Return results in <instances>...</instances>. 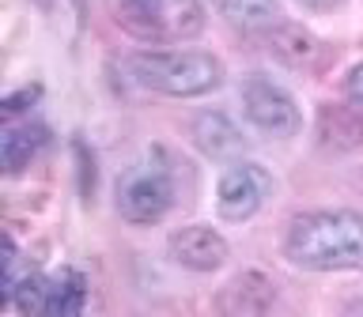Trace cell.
Returning <instances> with one entry per match:
<instances>
[{
  "label": "cell",
  "mask_w": 363,
  "mask_h": 317,
  "mask_svg": "<svg viewBox=\"0 0 363 317\" xmlns=\"http://www.w3.org/2000/svg\"><path fill=\"white\" fill-rule=\"evenodd\" d=\"M284 253L291 265L311 272L363 268V212L325 208L295 215L284 238Z\"/></svg>",
  "instance_id": "cell-1"
},
{
  "label": "cell",
  "mask_w": 363,
  "mask_h": 317,
  "mask_svg": "<svg viewBox=\"0 0 363 317\" xmlns=\"http://www.w3.org/2000/svg\"><path fill=\"white\" fill-rule=\"evenodd\" d=\"M125 68L140 87L170 98H197L223 83V64L204 50H140L125 57Z\"/></svg>",
  "instance_id": "cell-2"
},
{
  "label": "cell",
  "mask_w": 363,
  "mask_h": 317,
  "mask_svg": "<svg viewBox=\"0 0 363 317\" xmlns=\"http://www.w3.org/2000/svg\"><path fill=\"white\" fill-rule=\"evenodd\" d=\"M118 19L144 42H186L204 30L201 0H121Z\"/></svg>",
  "instance_id": "cell-3"
},
{
  "label": "cell",
  "mask_w": 363,
  "mask_h": 317,
  "mask_svg": "<svg viewBox=\"0 0 363 317\" xmlns=\"http://www.w3.org/2000/svg\"><path fill=\"white\" fill-rule=\"evenodd\" d=\"M170 204H174V181H170V170L159 166L155 158L129 166L118 178V212L129 223H159L170 212Z\"/></svg>",
  "instance_id": "cell-4"
},
{
  "label": "cell",
  "mask_w": 363,
  "mask_h": 317,
  "mask_svg": "<svg viewBox=\"0 0 363 317\" xmlns=\"http://www.w3.org/2000/svg\"><path fill=\"white\" fill-rule=\"evenodd\" d=\"M242 110L257 132L277 136V140H288V136L303 129V113L295 106V98L261 72L242 79Z\"/></svg>",
  "instance_id": "cell-5"
},
{
  "label": "cell",
  "mask_w": 363,
  "mask_h": 317,
  "mask_svg": "<svg viewBox=\"0 0 363 317\" xmlns=\"http://www.w3.org/2000/svg\"><path fill=\"white\" fill-rule=\"evenodd\" d=\"M272 192V174L261 163H235L216 185V208L227 223H242L261 212Z\"/></svg>",
  "instance_id": "cell-6"
},
{
  "label": "cell",
  "mask_w": 363,
  "mask_h": 317,
  "mask_svg": "<svg viewBox=\"0 0 363 317\" xmlns=\"http://www.w3.org/2000/svg\"><path fill=\"white\" fill-rule=\"evenodd\" d=\"M170 257L189 272H216L227 265L231 249H227V238L220 231H212L204 223H189L170 234Z\"/></svg>",
  "instance_id": "cell-7"
},
{
  "label": "cell",
  "mask_w": 363,
  "mask_h": 317,
  "mask_svg": "<svg viewBox=\"0 0 363 317\" xmlns=\"http://www.w3.org/2000/svg\"><path fill=\"white\" fill-rule=\"evenodd\" d=\"M277 302V287L269 283L265 272H242L216 294L220 317H265Z\"/></svg>",
  "instance_id": "cell-8"
},
{
  "label": "cell",
  "mask_w": 363,
  "mask_h": 317,
  "mask_svg": "<svg viewBox=\"0 0 363 317\" xmlns=\"http://www.w3.org/2000/svg\"><path fill=\"white\" fill-rule=\"evenodd\" d=\"M193 144L208 158H235L242 151V129L220 110H201L193 117Z\"/></svg>",
  "instance_id": "cell-9"
},
{
  "label": "cell",
  "mask_w": 363,
  "mask_h": 317,
  "mask_svg": "<svg viewBox=\"0 0 363 317\" xmlns=\"http://www.w3.org/2000/svg\"><path fill=\"white\" fill-rule=\"evenodd\" d=\"M318 140L333 151H352L363 144V113H356L352 106H337L325 102L318 110Z\"/></svg>",
  "instance_id": "cell-10"
},
{
  "label": "cell",
  "mask_w": 363,
  "mask_h": 317,
  "mask_svg": "<svg viewBox=\"0 0 363 317\" xmlns=\"http://www.w3.org/2000/svg\"><path fill=\"white\" fill-rule=\"evenodd\" d=\"M269 42H272V53H277L288 68H318L325 61V45L318 42L314 34H306L303 27H291V23L272 27Z\"/></svg>",
  "instance_id": "cell-11"
},
{
  "label": "cell",
  "mask_w": 363,
  "mask_h": 317,
  "mask_svg": "<svg viewBox=\"0 0 363 317\" xmlns=\"http://www.w3.org/2000/svg\"><path fill=\"white\" fill-rule=\"evenodd\" d=\"M45 132L42 125H34V121H16V125H8L4 129V140H0V155H4V170H23L30 163V155L38 151V147L45 144Z\"/></svg>",
  "instance_id": "cell-12"
},
{
  "label": "cell",
  "mask_w": 363,
  "mask_h": 317,
  "mask_svg": "<svg viewBox=\"0 0 363 317\" xmlns=\"http://www.w3.org/2000/svg\"><path fill=\"white\" fill-rule=\"evenodd\" d=\"M45 317H87V283L76 268H65L50 287V313Z\"/></svg>",
  "instance_id": "cell-13"
},
{
  "label": "cell",
  "mask_w": 363,
  "mask_h": 317,
  "mask_svg": "<svg viewBox=\"0 0 363 317\" xmlns=\"http://www.w3.org/2000/svg\"><path fill=\"white\" fill-rule=\"evenodd\" d=\"M216 8L242 30H265L277 23V0H216Z\"/></svg>",
  "instance_id": "cell-14"
},
{
  "label": "cell",
  "mask_w": 363,
  "mask_h": 317,
  "mask_svg": "<svg viewBox=\"0 0 363 317\" xmlns=\"http://www.w3.org/2000/svg\"><path fill=\"white\" fill-rule=\"evenodd\" d=\"M50 287H53V279H45V276H23L19 283H11L8 299L23 317H45L50 313Z\"/></svg>",
  "instance_id": "cell-15"
},
{
  "label": "cell",
  "mask_w": 363,
  "mask_h": 317,
  "mask_svg": "<svg viewBox=\"0 0 363 317\" xmlns=\"http://www.w3.org/2000/svg\"><path fill=\"white\" fill-rule=\"evenodd\" d=\"M345 91H348V98L356 102V106L363 110V64H356L348 72V79H345Z\"/></svg>",
  "instance_id": "cell-16"
},
{
  "label": "cell",
  "mask_w": 363,
  "mask_h": 317,
  "mask_svg": "<svg viewBox=\"0 0 363 317\" xmlns=\"http://www.w3.org/2000/svg\"><path fill=\"white\" fill-rule=\"evenodd\" d=\"M303 4H311V8H329L333 0H303Z\"/></svg>",
  "instance_id": "cell-17"
}]
</instances>
